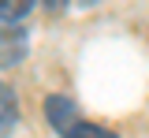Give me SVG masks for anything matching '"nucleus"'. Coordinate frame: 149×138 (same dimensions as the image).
Here are the masks:
<instances>
[{
    "mask_svg": "<svg viewBox=\"0 0 149 138\" xmlns=\"http://www.w3.org/2000/svg\"><path fill=\"white\" fill-rule=\"evenodd\" d=\"M19 119V101H15V90L0 82V135H8Z\"/></svg>",
    "mask_w": 149,
    "mask_h": 138,
    "instance_id": "7ed1b4c3",
    "label": "nucleus"
},
{
    "mask_svg": "<svg viewBox=\"0 0 149 138\" xmlns=\"http://www.w3.org/2000/svg\"><path fill=\"white\" fill-rule=\"evenodd\" d=\"M45 116H49V123H52V127L60 131V135H63L67 127H74V123H78V112H74V101L60 97V93L45 101Z\"/></svg>",
    "mask_w": 149,
    "mask_h": 138,
    "instance_id": "f03ea898",
    "label": "nucleus"
},
{
    "mask_svg": "<svg viewBox=\"0 0 149 138\" xmlns=\"http://www.w3.org/2000/svg\"><path fill=\"white\" fill-rule=\"evenodd\" d=\"M30 8H34V0H0V22L15 26L30 15Z\"/></svg>",
    "mask_w": 149,
    "mask_h": 138,
    "instance_id": "20e7f679",
    "label": "nucleus"
},
{
    "mask_svg": "<svg viewBox=\"0 0 149 138\" xmlns=\"http://www.w3.org/2000/svg\"><path fill=\"white\" fill-rule=\"evenodd\" d=\"M63 138H116L112 131H104V127H97V123H74V127H67L63 131Z\"/></svg>",
    "mask_w": 149,
    "mask_h": 138,
    "instance_id": "39448f33",
    "label": "nucleus"
},
{
    "mask_svg": "<svg viewBox=\"0 0 149 138\" xmlns=\"http://www.w3.org/2000/svg\"><path fill=\"white\" fill-rule=\"evenodd\" d=\"M26 52H30V34L22 26L0 22V67H15L19 60H26Z\"/></svg>",
    "mask_w": 149,
    "mask_h": 138,
    "instance_id": "f257e3e1",
    "label": "nucleus"
}]
</instances>
